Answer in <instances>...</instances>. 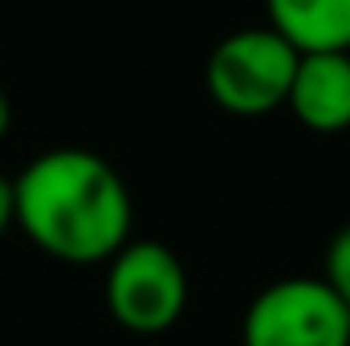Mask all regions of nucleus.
<instances>
[{
  "label": "nucleus",
  "instance_id": "obj_9",
  "mask_svg": "<svg viewBox=\"0 0 350 346\" xmlns=\"http://www.w3.org/2000/svg\"><path fill=\"white\" fill-rule=\"evenodd\" d=\"M8 127H12V106H8V94L0 90V139L8 135Z\"/></svg>",
  "mask_w": 350,
  "mask_h": 346
},
{
  "label": "nucleus",
  "instance_id": "obj_7",
  "mask_svg": "<svg viewBox=\"0 0 350 346\" xmlns=\"http://www.w3.org/2000/svg\"><path fill=\"white\" fill-rule=\"evenodd\" d=\"M322 281L350 306V224H342L334 237H330V249H326V269H322Z\"/></svg>",
  "mask_w": 350,
  "mask_h": 346
},
{
  "label": "nucleus",
  "instance_id": "obj_6",
  "mask_svg": "<svg viewBox=\"0 0 350 346\" xmlns=\"http://www.w3.org/2000/svg\"><path fill=\"white\" fill-rule=\"evenodd\" d=\"M265 8L297 53H350V0H265Z\"/></svg>",
  "mask_w": 350,
  "mask_h": 346
},
{
  "label": "nucleus",
  "instance_id": "obj_2",
  "mask_svg": "<svg viewBox=\"0 0 350 346\" xmlns=\"http://www.w3.org/2000/svg\"><path fill=\"white\" fill-rule=\"evenodd\" d=\"M297 57L301 53L273 25L237 29L208 53L204 86L220 110L237 118H257V114L285 106Z\"/></svg>",
  "mask_w": 350,
  "mask_h": 346
},
{
  "label": "nucleus",
  "instance_id": "obj_1",
  "mask_svg": "<svg viewBox=\"0 0 350 346\" xmlns=\"http://www.w3.org/2000/svg\"><path fill=\"white\" fill-rule=\"evenodd\" d=\"M12 208L21 232L53 261L98 265L131 241L135 204L102 155L57 147L37 155L12 179Z\"/></svg>",
  "mask_w": 350,
  "mask_h": 346
},
{
  "label": "nucleus",
  "instance_id": "obj_3",
  "mask_svg": "<svg viewBox=\"0 0 350 346\" xmlns=\"http://www.w3.org/2000/svg\"><path fill=\"white\" fill-rule=\"evenodd\" d=\"M241 346H350V306L322 277H281L249 302Z\"/></svg>",
  "mask_w": 350,
  "mask_h": 346
},
{
  "label": "nucleus",
  "instance_id": "obj_4",
  "mask_svg": "<svg viewBox=\"0 0 350 346\" xmlns=\"http://www.w3.org/2000/svg\"><path fill=\"white\" fill-rule=\"evenodd\" d=\"M187 306V269L163 241H126L106 269V310L131 334H163Z\"/></svg>",
  "mask_w": 350,
  "mask_h": 346
},
{
  "label": "nucleus",
  "instance_id": "obj_8",
  "mask_svg": "<svg viewBox=\"0 0 350 346\" xmlns=\"http://www.w3.org/2000/svg\"><path fill=\"white\" fill-rule=\"evenodd\" d=\"M16 224V208H12V179L0 175V237Z\"/></svg>",
  "mask_w": 350,
  "mask_h": 346
},
{
  "label": "nucleus",
  "instance_id": "obj_5",
  "mask_svg": "<svg viewBox=\"0 0 350 346\" xmlns=\"http://www.w3.org/2000/svg\"><path fill=\"white\" fill-rule=\"evenodd\" d=\"M285 106L314 135L350 131V53H301Z\"/></svg>",
  "mask_w": 350,
  "mask_h": 346
}]
</instances>
